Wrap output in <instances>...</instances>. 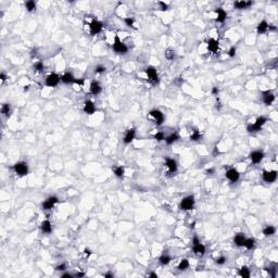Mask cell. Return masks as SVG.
<instances>
[{
    "label": "cell",
    "mask_w": 278,
    "mask_h": 278,
    "mask_svg": "<svg viewBox=\"0 0 278 278\" xmlns=\"http://www.w3.org/2000/svg\"><path fill=\"white\" fill-rule=\"evenodd\" d=\"M266 122H267V118H266L265 116H260V118H257L255 123H253V124H249L248 126H247V131H248L249 133H257V132L261 131L263 125L265 124Z\"/></svg>",
    "instance_id": "1"
},
{
    "label": "cell",
    "mask_w": 278,
    "mask_h": 278,
    "mask_svg": "<svg viewBox=\"0 0 278 278\" xmlns=\"http://www.w3.org/2000/svg\"><path fill=\"white\" fill-rule=\"evenodd\" d=\"M112 48H113L114 51L118 54H125V53H127V51H128L127 46L121 40L118 35H115V36H114V41H113V45H112Z\"/></svg>",
    "instance_id": "2"
},
{
    "label": "cell",
    "mask_w": 278,
    "mask_h": 278,
    "mask_svg": "<svg viewBox=\"0 0 278 278\" xmlns=\"http://www.w3.org/2000/svg\"><path fill=\"white\" fill-rule=\"evenodd\" d=\"M195 203H196V200L193 198V196H187V197H185L180 201L179 208L183 211H190V210L195 208Z\"/></svg>",
    "instance_id": "3"
},
{
    "label": "cell",
    "mask_w": 278,
    "mask_h": 278,
    "mask_svg": "<svg viewBox=\"0 0 278 278\" xmlns=\"http://www.w3.org/2000/svg\"><path fill=\"white\" fill-rule=\"evenodd\" d=\"M13 171L15 172V174L19 176H25L28 174V165L26 162H17L15 163L14 165L12 166Z\"/></svg>",
    "instance_id": "4"
},
{
    "label": "cell",
    "mask_w": 278,
    "mask_h": 278,
    "mask_svg": "<svg viewBox=\"0 0 278 278\" xmlns=\"http://www.w3.org/2000/svg\"><path fill=\"white\" fill-rule=\"evenodd\" d=\"M146 74L148 76V81L152 84H158L159 83V75L158 72H156L155 67H148L147 69L145 70Z\"/></svg>",
    "instance_id": "5"
},
{
    "label": "cell",
    "mask_w": 278,
    "mask_h": 278,
    "mask_svg": "<svg viewBox=\"0 0 278 278\" xmlns=\"http://www.w3.org/2000/svg\"><path fill=\"white\" fill-rule=\"evenodd\" d=\"M61 81V76H59L57 73H51L46 78V86L48 87H56Z\"/></svg>",
    "instance_id": "6"
},
{
    "label": "cell",
    "mask_w": 278,
    "mask_h": 278,
    "mask_svg": "<svg viewBox=\"0 0 278 278\" xmlns=\"http://www.w3.org/2000/svg\"><path fill=\"white\" fill-rule=\"evenodd\" d=\"M149 115L155 121V124L158 125V126L162 125L163 122H164V114H163L160 110H151V111L149 112Z\"/></svg>",
    "instance_id": "7"
},
{
    "label": "cell",
    "mask_w": 278,
    "mask_h": 278,
    "mask_svg": "<svg viewBox=\"0 0 278 278\" xmlns=\"http://www.w3.org/2000/svg\"><path fill=\"white\" fill-rule=\"evenodd\" d=\"M103 24L98 20H92L91 23L89 24V32L91 35H97L102 30Z\"/></svg>",
    "instance_id": "8"
},
{
    "label": "cell",
    "mask_w": 278,
    "mask_h": 278,
    "mask_svg": "<svg viewBox=\"0 0 278 278\" xmlns=\"http://www.w3.org/2000/svg\"><path fill=\"white\" fill-rule=\"evenodd\" d=\"M262 178L265 183L271 184L277 179V172L276 171H264L262 174Z\"/></svg>",
    "instance_id": "9"
},
{
    "label": "cell",
    "mask_w": 278,
    "mask_h": 278,
    "mask_svg": "<svg viewBox=\"0 0 278 278\" xmlns=\"http://www.w3.org/2000/svg\"><path fill=\"white\" fill-rule=\"evenodd\" d=\"M225 176H226L227 179L230 180L231 183H237L240 178V173L236 169H227Z\"/></svg>",
    "instance_id": "10"
},
{
    "label": "cell",
    "mask_w": 278,
    "mask_h": 278,
    "mask_svg": "<svg viewBox=\"0 0 278 278\" xmlns=\"http://www.w3.org/2000/svg\"><path fill=\"white\" fill-rule=\"evenodd\" d=\"M57 203H58V198L53 196V197H49L48 199H46L45 201L43 202L41 206H43V210H45V211H49V210H51Z\"/></svg>",
    "instance_id": "11"
},
{
    "label": "cell",
    "mask_w": 278,
    "mask_h": 278,
    "mask_svg": "<svg viewBox=\"0 0 278 278\" xmlns=\"http://www.w3.org/2000/svg\"><path fill=\"white\" fill-rule=\"evenodd\" d=\"M96 105H95V103L92 102L91 100H87L85 101V103H84V108H83V111L85 112L86 114H88V115H91V114H94L95 112H96Z\"/></svg>",
    "instance_id": "12"
},
{
    "label": "cell",
    "mask_w": 278,
    "mask_h": 278,
    "mask_svg": "<svg viewBox=\"0 0 278 278\" xmlns=\"http://www.w3.org/2000/svg\"><path fill=\"white\" fill-rule=\"evenodd\" d=\"M264 158V153L260 150H257V151H253L250 153V159L254 164H259Z\"/></svg>",
    "instance_id": "13"
},
{
    "label": "cell",
    "mask_w": 278,
    "mask_h": 278,
    "mask_svg": "<svg viewBox=\"0 0 278 278\" xmlns=\"http://www.w3.org/2000/svg\"><path fill=\"white\" fill-rule=\"evenodd\" d=\"M135 137H136V129L135 128H129V129H127L126 133H125L123 141H124V143L128 145V143H131L132 141L135 139Z\"/></svg>",
    "instance_id": "14"
},
{
    "label": "cell",
    "mask_w": 278,
    "mask_h": 278,
    "mask_svg": "<svg viewBox=\"0 0 278 278\" xmlns=\"http://www.w3.org/2000/svg\"><path fill=\"white\" fill-rule=\"evenodd\" d=\"M262 98H263V102L265 103L266 105H271L275 101V95L273 94L272 91L267 90V91H264L263 92V96H262Z\"/></svg>",
    "instance_id": "15"
},
{
    "label": "cell",
    "mask_w": 278,
    "mask_h": 278,
    "mask_svg": "<svg viewBox=\"0 0 278 278\" xmlns=\"http://www.w3.org/2000/svg\"><path fill=\"white\" fill-rule=\"evenodd\" d=\"M89 91L90 94L95 95V96H97V95H99L101 91H102V87H101V85L99 84V81H91V84H90L89 86Z\"/></svg>",
    "instance_id": "16"
},
{
    "label": "cell",
    "mask_w": 278,
    "mask_h": 278,
    "mask_svg": "<svg viewBox=\"0 0 278 278\" xmlns=\"http://www.w3.org/2000/svg\"><path fill=\"white\" fill-rule=\"evenodd\" d=\"M165 166L167 167L169 173H176L177 172V162L174 159H166L165 161Z\"/></svg>",
    "instance_id": "17"
},
{
    "label": "cell",
    "mask_w": 278,
    "mask_h": 278,
    "mask_svg": "<svg viewBox=\"0 0 278 278\" xmlns=\"http://www.w3.org/2000/svg\"><path fill=\"white\" fill-rule=\"evenodd\" d=\"M215 13H216V15H217V17H216V21H217L218 23H224V22L226 21V19H227V12L223 8H217L215 10Z\"/></svg>",
    "instance_id": "18"
},
{
    "label": "cell",
    "mask_w": 278,
    "mask_h": 278,
    "mask_svg": "<svg viewBox=\"0 0 278 278\" xmlns=\"http://www.w3.org/2000/svg\"><path fill=\"white\" fill-rule=\"evenodd\" d=\"M192 250H193V252H195V254L202 257V255H204V253H206V246L202 244L201 242H199V243L192 244Z\"/></svg>",
    "instance_id": "19"
},
{
    "label": "cell",
    "mask_w": 278,
    "mask_h": 278,
    "mask_svg": "<svg viewBox=\"0 0 278 278\" xmlns=\"http://www.w3.org/2000/svg\"><path fill=\"white\" fill-rule=\"evenodd\" d=\"M218 47H220V43H218V40H216V39L211 38L208 41V50L209 51L215 53V52H217Z\"/></svg>",
    "instance_id": "20"
},
{
    "label": "cell",
    "mask_w": 278,
    "mask_h": 278,
    "mask_svg": "<svg viewBox=\"0 0 278 278\" xmlns=\"http://www.w3.org/2000/svg\"><path fill=\"white\" fill-rule=\"evenodd\" d=\"M75 81H76V78H75L74 75L70 72L64 73V74L61 76V81L64 84H73V83L75 84Z\"/></svg>",
    "instance_id": "21"
},
{
    "label": "cell",
    "mask_w": 278,
    "mask_h": 278,
    "mask_svg": "<svg viewBox=\"0 0 278 278\" xmlns=\"http://www.w3.org/2000/svg\"><path fill=\"white\" fill-rule=\"evenodd\" d=\"M250 6H252V2L251 1H246V0H239V1H236L234 3V7L238 10H243V9L249 8Z\"/></svg>",
    "instance_id": "22"
},
{
    "label": "cell",
    "mask_w": 278,
    "mask_h": 278,
    "mask_svg": "<svg viewBox=\"0 0 278 278\" xmlns=\"http://www.w3.org/2000/svg\"><path fill=\"white\" fill-rule=\"evenodd\" d=\"M244 240H246V236H244V234H242V233L237 234V235H235V237H234V242H235V244L237 247H243Z\"/></svg>",
    "instance_id": "23"
},
{
    "label": "cell",
    "mask_w": 278,
    "mask_h": 278,
    "mask_svg": "<svg viewBox=\"0 0 278 278\" xmlns=\"http://www.w3.org/2000/svg\"><path fill=\"white\" fill-rule=\"evenodd\" d=\"M40 229L43 233L45 234H50L52 231V224L50 223V220H45L40 225Z\"/></svg>",
    "instance_id": "24"
},
{
    "label": "cell",
    "mask_w": 278,
    "mask_h": 278,
    "mask_svg": "<svg viewBox=\"0 0 278 278\" xmlns=\"http://www.w3.org/2000/svg\"><path fill=\"white\" fill-rule=\"evenodd\" d=\"M268 28H270V24H268L266 21H262V22H260L259 25H257V30L259 34H264V33L267 32Z\"/></svg>",
    "instance_id": "25"
},
{
    "label": "cell",
    "mask_w": 278,
    "mask_h": 278,
    "mask_svg": "<svg viewBox=\"0 0 278 278\" xmlns=\"http://www.w3.org/2000/svg\"><path fill=\"white\" fill-rule=\"evenodd\" d=\"M11 112H12V108H11V105L9 104V103H4V104H2V107H1L2 115L6 116V118H9V116L11 115Z\"/></svg>",
    "instance_id": "26"
},
{
    "label": "cell",
    "mask_w": 278,
    "mask_h": 278,
    "mask_svg": "<svg viewBox=\"0 0 278 278\" xmlns=\"http://www.w3.org/2000/svg\"><path fill=\"white\" fill-rule=\"evenodd\" d=\"M179 139V136H178L177 133H173L171 134L169 136H167V137H165V142H166V145H173L174 142H176V141Z\"/></svg>",
    "instance_id": "27"
},
{
    "label": "cell",
    "mask_w": 278,
    "mask_h": 278,
    "mask_svg": "<svg viewBox=\"0 0 278 278\" xmlns=\"http://www.w3.org/2000/svg\"><path fill=\"white\" fill-rule=\"evenodd\" d=\"M114 172V175L118 178H123L124 177V174H125V169L122 166V165H118V166H115L113 169Z\"/></svg>",
    "instance_id": "28"
},
{
    "label": "cell",
    "mask_w": 278,
    "mask_h": 278,
    "mask_svg": "<svg viewBox=\"0 0 278 278\" xmlns=\"http://www.w3.org/2000/svg\"><path fill=\"white\" fill-rule=\"evenodd\" d=\"M276 233V228L274 226H265L263 229V235L265 237H270V236H273Z\"/></svg>",
    "instance_id": "29"
},
{
    "label": "cell",
    "mask_w": 278,
    "mask_h": 278,
    "mask_svg": "<svg viewBox=\"0 0 278 278\" xmlns=\"http://www.w3.org/2000/svg\"><path fill=\"white\" fill-rule=\"evenodd\" d=\"M255 246V240L253 239V238H246V240H244V243H243V247L246 249H248V250H251V249H253Z\"/></svg>",
    "instance_id": "30"
},
{
    "label": "cell",
    "mask_w": 278,
    "mask_h": 278,
    "mask_svg": "<svg viewBox=\"0 0 278 278\" xmlns=\"http://www.w3.org/2000/svg\"><path fill=\"white\" fill-rule=\"evenodd\" d=\"M178 270L179 271H186L187 268L189 267V261L187 259H183L182 261L179 262V264H178Z\"/></svg>",
    "instance_id": "31"
},
{
    "label": "cell",
    "mask_w": 278,
    "mask_h": 278,
    "mask_svg": "<svg viewBox=\"0 0 278 278\" xmlns=\"http://www.w3.org/2000/svg\"><path fill=\"white\" fill-rule=\"evenodd\" d=\"M25 8H26V10H27L28 12H33V11L36 10V3H35V1H33V0L26 1L25 2Z\"/></svg>",
    "instance_id": "32"
},
{
    "label": "cell",
    "mask_w": 278,
    "mask_h": 278,
    "mask_svg": "<svg viewBox=\"0 0 278 278\" xmlns=\"http://www.w3.org/2000/svg\"><path fill=\"white\" fill-rule=\"evenodd\" d=\"M201 137H202L201 133H200L198 129H195V131H192V133H191V135H190V140L199 141L200 139H201Z\"/></svg>",
    "instance_id": "33"
},
{
    "label": "cell",
    "mask_w": 278,
    "mask_h": 278,
    "mask_svg": "<svg viewBox=\"0 0 278 278\" xmlns=\"http://www.w3.org/2000/svg\"><path fill=\"white\" fill-rule=\"evenodd\" d=\"M239 275L243 278H249L250 277V270L247 266H242L239 271Z\"/></svg>",
    "instance_id": "34"
},
{
    "label": "cell",
    "mask_w": 278,
    "mask_h": 278,
    "mask_svg": "<svg viewBox=\"0 0 278 278\" xmlns=\"http://www.w3.org/2000/svg\"><path fill=\"white\" fill-rule=\"evenodd\" d=\"M159 261H160V263L162 264V265H167V264H169V262L172 261V259H171V257H169V255L163 254L162 257H160Z\"/></svg>",
    "instance_id": "35"
},
{
    "label": "cell",
    "mask_w": 278,
    "mask_h": 278,
    "mask_svg": "<svg viewBox=\"0 0 278 278\" xmlns=\"http://www.w3.org/2000/svg\"><path fill=\"white\" fill-rule=\"evenodd\" d=\"M165 58H166L167 60H173V59L175 58V52H174V50L167 49L166 51H165Z\"/></svg>",
    "instance_id": "36"
},
{
    "label": "cell",
    "mask_w": 278,
    "mask_h": 278,
    "mask_svg": "<svg viewBox=\"0 0 278 278\" xmlns=\"http://www.w3.org/2000/svg\"><path fill=\"white\" fill-rule=\"evenodd\" d=\"M123 21H124V23L126 24L128 27H134V24H135V20H134V17H125Z\"/></svg>",
    "instance_id": "37"
},
{
    "label": "cell",
    "mask_w": 278,
    "mask_h": 278,
    "mask_svg": "<svg viewBox=\"0 0 278 278\" xmlns=\"http://www.w3.org/2000/svg\"><path fill=\"white\" fill-rule=\"evenodd\" d=\"M214 261H215V263L217 264V265H223V264H225V263H226L227 259L224 257V255H222V257H216V259L214 260Z\"/></svg>",
    "instance_id": "38"
},
{
    "label": "cell",
    "mask_w": 278,
    "mask_h": 278,
    "mask_svg": "<svg viewBox=\"0 0 278 278\" xmlns=\"http://www.w3.org/2000/svg\"><path fill=\"white\" fill-rule=\"evenodd\" d=\"M34 69H35V71H37V72H41V71L44 70V63L41 62V61H37V62H35Z\"/></svg>",
    "instance_id": "39"
},
{
    "label": "cell",
    "mask_w": 278,
    "mask_h": 278,
    "mask_svg": "<svg viewBox=\"0 0 278 278\" xmlns=\"http://www.w3.org/2000/svg\"><path fill=\"white\" fill-rule=\"evenodd\" d=\"M105 67H103V65H98V67H95V73L96 74H102V73L105 72Z\"/></svg>",
    "instance_id": "40"
},
{
    "label": "cell",
    "mask_w": 278,
    "mask_h": 278,
    "mask_svg": "<svg viewBox=\"0 0 278 278\" xmlns=\"http://www.w3.org/2000/svg\"><path fill=\"white\" fill-rule=\"evenodd\" d=\"M154 139L158 140V141H162V140H164L165 139V136H164V134H163L162 132H159V133H156L155 135H154Z\"/></svg>",
    "instance_id": "41"
},
{
    "label": "cell",
    "mask_w": 278,
    "mask_h": 278,
    "mask_svg": "<svg viewBox=\"0 0 278 278\" xmlns=\"http://www.w3.org/2000/svg\"><path fill=\"white\" fill-rule=\"evenodd\" d=\"M228 56L230 57V58H233V57L236 56V47H231L230 49H229L228 51Z\"/></svg>",
    "instance_id": "42"
},
{
    "label": "cell",
    "mask_w": 278,
    "mask_h": 278,
    "mask_svg": "<svg viewBox=\"0 0 278 278\" xmlns=\"http://www.w3.org/2000/svg\"><path fill=\"white\" fill-rule=\"evenodd\" d=\"M56 270L57 271H65V270H67V265H65L64 263H62V264H60L59 266H57Z\"/></svg>",
    "instance_id": "43"
},
{
    "label": "cell",
    "mask_w": 278,
    "mask_h": 278,
    "mask_svg": "<svg viewBox=\"0 0 278 278\" xmlns=\"http://www.w3.org/2000/svg\"><path fill=\"white\" fill-rule=\"evenodd\" d=\"M159 4H160V6H161V9H162L163 11H164V10H167V9H169V6H167V4L165 3V2L160 1V2H159Z\"/></svg>",
    "instance_id": "44"
},
{
    "label": "cell",
    "mask_w": 278,
    "mask_h": 278,
    "mask_svg": "<svg viewBox=\"0 0 278 278\" xmlns=\"http://www.w3.org/2000/svg\"><path fill=\"white\" fill-rule=\"evenodd\" d=\"M199 242H200V239L198 238V236H193V238H192V244L199 243Z\"/></svg>",
    "instance_id": "45"
},
{
    "label": "cell",
    "mask_w": 278,
    "mask_h": 278,
    "mask_svg": "<svg viewBox=\"0 0 278 278\" xmlns=\"http://www.w3.org/2000/svg\"><path fill=\"white\" fill-rule=\"evenodd\" d=\"M212 94L215 95V96H217V94H218V88H217V87H213V88H212Z\"/></svg>",
    "instance_id": "46"
},
{
    "label": "cell",
    "mask_w": 278,
    "mask_h": 278,
    "mask_svg": "<svg viewBox=\"0 0 278 278\" xmlns=\"http://www.w3.org/2000/svg\"><path fill=\"white\" fill-rule=\"evenodd\" d=\"M84 254H85L86 257H89V255L91 254V251H90L89 249H85V250H84Z\"/></svg>",
    "instance_id": "47"
},
{
    "label": "cell",
    "mask_w": 278,
    "mask_h": 278,
    "mask_svg": "<svg viewBox=\"0 0 278 278\" xmlns=\"http://www.w3.org/2000/svg\"><path fill=\"white\" fill-rule=\"evenodd\" d=\"M0 78H1V81H6V79H7L6 74H4V73H1V74H0Z\"/></svg>",
    "instance_id": "48"
},
{
    "label": "cell",
    "mask_w": 278,
    "mask_h": 278,
    "mask_svg": "<svg viewBox=\"0 0 278 278\" xmlns=\"http://www.w3.org/2000/svg\"><path fill=\"white\" fill-rule=\"evenodd\" d=\"M61 277H63V278H65V277H67V278H71V277H73V275L72 274H69V273H65V274H63L62 276Z\"/></svg>",
    "instance_id": "49"
},
{
    "label": "cell",
    "mask_w": 278,
    "mask_h": 278,
    "mask_svg": "<svg viewBox=\"0 0 278 278\" xmlns=\"http://www.w3.org/2000/svg\"><path fill=\"white\" fill-rule=\"evenodd\" d=\"M113 276H114V275L112 274V273H107V274L104 275V277H107V278H112Z\"/></svg>",
    "instance_id": "50"
},
{
    "label": "cell",
    "mask_w": 278,
    "mask_h": 278,
    "mask_svg": "<svg viewBox=\"0 0 278 278\" xmlns=\"http://www.w3.org/2000/svg\"><path fill=\"white\" fill-rule=\"evenodd\" d=\"M149 277L158 278V275H156V274H155V273H150V274H149Z\"/></svg>",
    "instance_id": "51"
},
{
    "label": "cell",
    "mask_w": 278,
    "mask_h": 278,
    "mask_svg": "<svg viewBox=\"0 0 278 278\" xmlns=\"http://www.w3.org/2000/svg\"><path fill=\"white\" fill-rule=\"evenodd\" d=\"M84 275H85V274H84V273H77V274L75 275V276H76V277H83Z\"/></svg>",
    "instance_id": "52"
},
{
    "label": "cell",
    "mask_w": 278,
    "mask_h": 278,
    "mask_svg": "<svg viewBox=\"0 0 278 278\" xmlns=\"http://www.w3.org/2000/svg\"><path fill=\"white\" fill-rule=\"evenodd\" d=\"M213 172H214V169H208V171H206V173L211 174V173H213Z\"/></svg>",
    "instance_id": "53"
}]
</instances>
